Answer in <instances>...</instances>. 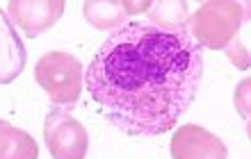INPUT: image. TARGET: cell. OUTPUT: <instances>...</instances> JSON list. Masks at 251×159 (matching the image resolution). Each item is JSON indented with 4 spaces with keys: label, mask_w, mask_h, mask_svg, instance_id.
Wrapping results in <instances>:
<instances>
[{
    "label": "cell",
    "mask_w": 251,
    "mask_h": 159,
    "mask_svg": "<svg viewBox=\"0 0 251 159\" xmlns=\"http://www.w3.org/2000/svg\"><path fill=\"white\" fill-rule=\"evenodd\" d=\"M201 78L203 48L187 30L126 23L94 55L85 86L121 132L160 137L190 109Z\"/></svg>",
    "instance_id": "1"
},
{
    "label": "cell",
    "mask_w": 251,
    "mask_h": 159,
    "mask_svg": "<svg viewBox=\"0 0 251 159\" xmlns=\"http://www.w3.org/2000/svg\"><path fill=\"white\" fill-rule=\"evenodd\" d=\"M247 20V5L231 0L205 2L187 19V32L201 48L224 50Z\"/></svg>",
    "instance_id": "2"
},
{
    "label": "cell",
    "mask_w": 251,
    "mask_h": 159,
    "mask_svg": "<svg viewBox=\"0 0 251 159\" xmlns=\"http://www.w3.org/2000/svg\"><path fill=\"white\" fill-rule=\"evenodd\" d=\"M34 80L55 105L71 107L82 91V64L75 55L53 50L37 61Z\"/></svg>",
    "instance_id": "3"
},
{
    "label": "cell",
    "mask_w": 251,
    "mask_h": 159,
    "mask_svg": "<svg viewBox=\"0 0 251 159\" xmlns=\"http://www.w3.org/2000/svg\"><path fill=\"white\" fill-rule=\"evenodd\" d=\"M44 141L53 159H85L89 134L78 119L64 109H53L44 120Z\"/></svg>",
    "instance_id": "4"
},
{
    "label": "cell",
    "mask_w": 251,
    "mask_h": 159,
    "mask_svg": "<svg viewBox=\"0 0 251 159\" xmlns=\"http://www.w3.org/2000/svg\"><path fill=\"white\" fill-rule=\"evenodd\" d=\"M5 14H7V19L14 20L25 32V37L34 39L41 32L50 30L62 19V14H64V0H39V2L12 0L7 5Z\"/></svg>",
    "instance_id": "5"
},
{
    "label": "cell",
    "mask_w": 251,
    "mask_h": 159,
    "mask_svg": "<svg viewBox=\"0 0 251 159\" xmlns=\"http://www.w3.org/2000/svg\"><path fill=\"white\" fill-rule=\"evenodd\" d=\"M226 143L201 125H183L172 137V159H226Z\"/></svg>",
    "instance_id": "6"
},
{
    "label": "cell",
    "mask_w": 251,
    "mask_h": 159,
    "mask_svg": "<svg viewBox=\"0 0 251 159\" xmlns=\"http://www.w3.org/2000/svg\"><path fill=\"white\" fill-rule=\"evenodd\" d=\"M27 53L12 20L0 9V84H9L25 68Z\"/></svg>",
    "instance_id": "7"
},
{
    "label": "cell",
    "mask_w": 251,
    "mask_h": 159,
    "mask_svg": "<svg viewBox=\"0 0 251 159\" xmlns=\"http://www.w3.org/2000/svg\"><path fill=\"white\" fill-rule=\"evenodd\" d=\"M0 159H39V146L25 130L0 120Z\"/></svg>",
    "instance_id": "8"
},
{
    "label": "cell",
    "mask_w": 251,
    "mask_h": 159,
    "mask_svg": "<svg viewBox=\"0 0 251 159\" xmlns=\"http://www.w3.org/2000/svg\"><path fill=\"white\" fill-rule=\"evenodd\" d=\"M82 12H85V19L99 30H112L114 32L126 20L124 5L119 0H114V2H85Z\"/></svg>",
    "instance_id": "9"
},
{
    "label": "cell",
    "mask_w": 251,
    "mask_h": 159,
    "mask_svg": "<svg viewBox=\"0 0 251 159\" xmlns=\"http://www.w3.org/2000/svg\"><path fill=\"white\" fill-rule=\"evenodd\" d=\"M149 19L160 30H187V2H151Z\"/></svg>",
    "instance_id": "10"
},
{
    "label": "cell",
    "mask_w": 251,
    "mask_h": 159,
    "mask_svg": "<svg viewBox=\"0 0 251 159\" xmlns=\"http://www.w3.org/2000/svg\"><path fill=\"white\" fill-rule=\"evenodd\" d=\"M121 5H124V12H126V16H128V14L149 12V7H151V2H121Z\"/></svg>",
    "instance_id": "11"
}]
</instances>
